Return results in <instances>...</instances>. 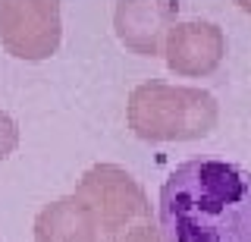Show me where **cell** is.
Segmentation results:
<instances>
[{"mask_svg": "<svg viewBox=\"0 0 251 242\" xmlns=\"http://www.w3.org/2000/svg\"><path fill=\"white\" fill-rule=\"evenodd\" d=\"M176 0H120L113 10L116 38L141 57H157L176 22Z\"/></svg>", "mask_w": 251, "mask_h": 242, "instance_id": "obj_6", "label": "cell"}, {"mask_svg": "<svg viewBox=\"0 0 251 242\" xmlns=\"http://www.w3.org/2000/svg\"><path fill=\"white\" fill-rule=\"evenodd\" d=\"M129 129L145 142H192L217 129L220 104L192 85L145 82L129 95Z\"/></svg>", "mask_w": 251, "mask_h": 242, "instance_id": "obj_2", "label": "cell"}, {"mask_svg": "<svg viewBox=\"0 0 251 242\" xmlns=\"http://www.w3.org/2000/svg\"><path fill=\"white\" fill-rule=\"evenodd\" d=\"M163 242H251V173L217 158L179 163L160 189Z\"/></svg>", "mask_w": 251, "mask_h": 242, "instance_id": "obj_1", "label": "cell"}, {"mask_svg": "<svg viewBox=\"0 0 251 242\" xmlns=\"http://www.w3.org/2000/svg\"><path fill=\"white\" fill-rule=\"evenodd\" d=\"M35 239L38 242H100L94 217L78 198L66 195L44 205L35 217Z\"/></svg>", "mask_w": 251, "mask_h": 242, "instance_id": "obj_7", "label": "cell"}, {"mask_svg": "<svg viewBox=\"0 0 251 242\" xmlns=\"http://www.w3.org/2000/svg\"><path fill=\"white\" fill-rule=\"evenodd\" d=\"M160 54L176 76H210L226 57V35L220 26L204 19L173 22Z\"/></svg>", "mask_w": 251, "mask_h": 242, "instance_id": "obj_5", "label": "cell"}, {"mask_svg": "<svg viewBox=\"0 0 251 242\" xmlns=\"http://www.w3.org/2000/svg\"><path fill=\"white\" fill-rule=\"evenodd\" d=\"M19 145V126L6 110H0V161H6Z\"/></svg>", "mask_w": 251, "mask_h": 242, "instance_id": "obj_8", "label": "cell"}, {"mask_svg": "<svg viewBox=\"0 0 251 242\" xmlns=\"http://www.w3.org/2000/svg\"><path fill=\"white\" fill-rule=\"evenodd\" d=\"M73 198L88 208L100 242H123L135 226L151 223V205L141 183L116 163H94L85 170Z\"/></svg>", "mask_w": 251, "mask_h": 242, "instance_id": "obj_3", "label": "cell"}, {"mask_svg": "<svg viewBox=\"0 0 251 242\" xmlns=\"http://www.w3.org/2000/svg\"><path fill=\"white\" fill-rule=\"evenodd\" d=\"M235 3H239V6H242L245 13H251V0H235Z\"/></svg>", "mask_w": 251, "mask_h": 242, "instance_id": "obj_10", "label": "cell"}, {"mask_svg": "<svg viewBox=\"0 0 251 242\" xmlns=\"http://www.w3.org/2000/svg\"><path fill=\"white\" fill-rule=\"evenodd\" d=\"M60 0H0V44L19 60H47L60 48Z\"/></svg>", "mask_w": 251, "mask_h": 242, "instance_id": "obj_4", "label": "cell"}, {"mask_svg": "<svg viewBox=\"0 0 251 242\" xmlns=\"http://www.w3.org/2000/svg\"><path fill=\"white\" fill-rule=\"evenodd\" d=\"M123 242H163V236H160V230H157L154 223H141V226H135V230H132Z\"/></svg>", "mask_w": 251, "mask_h": 242, "instance_id": "obj_9", "label": "cell"}]
</instances>
